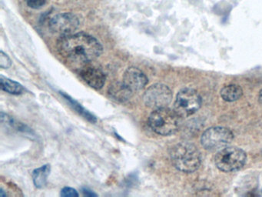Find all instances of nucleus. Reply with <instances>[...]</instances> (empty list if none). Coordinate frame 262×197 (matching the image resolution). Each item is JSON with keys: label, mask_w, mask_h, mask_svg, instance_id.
Returning a JSON list of instances; mask_svg holds the SVG:
<instances>
[{"label": "nucleus", "mask_w": 262, "mask_h": 197, "mask_svg": "<svg viewBox=\"0 0 262 197\" xmlns=\"http://www.w3.org/2000/svg\"><path fill=\"white\" fill-rule=\"evenodd\" d=\"M57 49L67 60L82 66L100 57L103 49L96 39L85 33L61 37L57 42Z\"/></svg>", "instance_id": "f257e3e1"}, {"label": "nucleus", "mask_w": 262, "mask_h": 197, "mask_svg": "<svg viewBox=\"0 0 262 197\" xmlns=\"http://www.w3.org/2000/svg\"><path fill=\"white\" fill-rule=\"evenodd\" d=\"M170 157L175 168L187 174L196 171L202 162L200 152L188 142L175 145L171 149Z\"/></svg>", "instance_id": "f03ea898"}, {"label": "nucleus", "mask_w": 262, "mask_h": 197, "mask_svg": "<svg viewBox=\"0 0 262 197\" xmlns=\"http://www.w3.org/2000/svg\"><path fill=\"white\" fill-rule=\"evenodd\" d=\"M182 117L168 108H161L154 110L149 118V125L153 131L162 136L174 134L180 127Z\"/></svg>", "instance_id": "7ed1b4c3"}, {"label": "nucleus", "mask_w": 262, "mask_h": 197, "mask_svg": "<svg viewBox=\"0 0 262 197\" xmlns=\"http://www.w3.org/2000/svg\"><path fill=\"white\" fill-rule=\"evenodd\" d=\"M246 154L240 148L225 147L219 150L215 158V165L223 172L240 170L245 164Z\"/></svg>", "instance_id": "20e7f679"}, {"label": "nucleus", "mask_w": 262, "mask_h": 197, "mask_svg": "<svg viewBox=\"0 0 262 197\" xmlns=\"http://www.w3.org/2000/svg\"><path fill=\"white\" fill-rule=\"evenodd\" d=\"M233 134L228 128L217 126L207 129L201 138L202 146L210 151L221 150L233 140Z\"/></svg>", "instance_id": "39448f33"}, {"label": "nucleus", "mask_w": 262, "mask_h": 197, "mask_svg": "<svg viewBox=\"0 0 262 197\" xmlns=\"http://www.w3.org/2000/svg\"><path fill=\"white\" fill-rule=\"evenodd\" d=\"M202 98L198 92L191 89L181 90L175 102V111L181 117L192 115L200 108Z\"/></svg>", "instance_id": "423d86ee"}, {"label": "nucleus", "mask_w": 262, "mask_h": 197, "mask_svg": "<svg viewBox=\"0 0 262 197\" xmlns=\"http://www.w3.org/2000/svg\"><path fill=\"white\" fill-rule=\"evenodd\" d=\"M172 93L171 90L164 84L152 85L143 96L145 104L154 110L167 107L171 102Z\"/></svg>", "instance_id": "0eeeda50"}, {"label": "nucleus", "mask_w": 262, "mask_h": 197, "mask_svg": "<svg viewBox=\"0 0 262 197\" xmlns=\"http://www.w3.org/2000/svg\"><path fill=\"white\" fill-rule=\"evenodd\" d=\"M78 17L69 13L56 15L49 22V27L52 33L60 37L71 35L78 29Z\"/></svg>", "instance_id": "6e6552de"}, {"label": "nucleus", "mask_w": 262, "mask_h": 197, "mask_svg": "<svg viewBox=\"0 0 262 197\" xmlns=\"http://www.w3.org/2000/svg\"><path fill=\"white\" fill-rule=\"evenodd\" d=\"M147 77L142 70L138 68L130 67L125 72L123 76V81L125 84L130 88L131 91H140L142 89H144L145 86L147 85Z\"/></svg>", "instance_id": "1a4fd4ad"}, {"label": "nucleus", "mask_w": 262, "mask_h": 197, "mask_svg": "<svg viewBox=\"0 0 262 197\" xmlns=\"http://www.w3.org/2000/svg\"><path fill=\"white\" fill-rule=\"evenodd\" d=\"M81 78L90 87L100 90L106 82L105 73L100 69L94 66H85L79 72Z\"/></svg>", "instance_id": "9d476101"}, {"label": "nucleus", "mask_w": 262, "mask_h": 197, "mask_svg": "<svg viewBox=\"0 0 262 197\" xmlns=\"http://www.w3.org/2000/svg\"><path fill=\"white\" fill-rule=\"evenodd\" d=\"M108 93L113 99L122 102L130 100L134 94L123 82H115L110 85Z\"/></svg>", "instance_id": "9b49d317"}, {"label": "nucleus", "mask_w": 262, "mask_h": 197, "mask_svg": "<svg viewBox=\"0 0 262 197\" xmlns=\"http://www.w3.org/2000/svg\"><path fill=\"white\" fill-rule=\"evenodd\" d=\"M50 173V166L44 165L33 172V179L35 186L37 188H43L47 183L48 177Z\"/></svg>", "instance_id": "f8f14e48"}, {"label": "nucleus", "mask_w": 262, "mask_h": 197, "mask_svg": "<svg viewBox=\"0 0 262 197\" xmlns=\"http://www.w3.org/2000/svg\"><path fill=\"white\" fill-rule=\"evenodd\" d=\"M60 93L61 95L65 98V99L69 102L70 106H71L72 107H73V109L79 114V115L82 116V117H84L85 119H87L89 122H92V123L96 122V117H95V116L93 115V114L88 111V110H86L83 106H81V104H79V103H78L77 101H75L74 98L69 97V96L66 94V93H62V92H61Z\"/></svg>", "instance_id": "ddd939ff"}, {"label": "nucleus", "mask_w": 262, "mask_h": 197, "mask_svg": "<svg viewBox=\"0 0 262 197\" xmlns=\"http://www.w3.org/2000/svg\"><path fill=\"white\" fill-rule=\"evenodd\" d=\"M0 84L2 90L13 95H20L25 91L22 85L6 77H0Z\"/></svg>", "instance_id": "4468645a"}, {"label": "nucleus", "mask_w": 262, "mask_h": 197, "mask_svg": "<svg viewBox=\"0 0 262 197\" xmlns=\"http://www.w3.org/2000/svg\"><path fill=\"white\" fill-rule=\"evenodd\" d=\"M242 93L243 91L240 86L237 85H228L222 89L221 96L224 100L234 102L242 97Z\"/></svg>", "instance_id": "2eb2a0df"}, {"label": "nucleus", "mask_w": 262, "mask_h": 197, "mask_svg": "<svg viewBox=\"0 0 262 197\" xmlns=\"http://www.w3.org/2000/svg\"><path fill=\"white\" fill-rule=\"evenodd\" d=\"M26 4L32 9H38L43 7L46 4V0H25Z\"/></svg>", "instance_id": "dca6fc26"}, {"label": "nucleus", "mask_w": 262, "mask_h": 197, "mask_svg": "<svg viewBox=\"0 0 262 197\" xmlns=\"http://www.w3.org/2000/svg\"><path fill=\"white\" fill-rule=\"evenodd\" d=\"M11 60L6 54L1 51L0 53V66L2 69H8L11 66Z\"/></svg>", "instance_id": "f3484780"}, {"label": "nucleus", "mask_w": 262, "mask_h": 197, "mask_svg": "<svg viewBox=\"0 0 262 197\" xmlns=\"http://www.w3.org/2000/svg\"><path fill=\"white\" fill-rule=\"evenodd\" d=\"M61 196L62 197H78V194L75 189L65 187L61 190Z\"/></svg>", "instance_id": "a211bd4d"}, {"label": "nucleus", "mask_w": 262, "mask_h": 197, "mask_svg": "<svg viewBox=\"0 0 262 197\" xmlns=\"http://www.w3.org/2000/svg\"><path fill=\"white\" fill-rule=\"evenodd\" d=\"M82 194H83V195L86 196V197H97L96 194H95L94 192H93L92 191V190H90V189L82 188Z\"/></svg>", "instance_id": "6ab92c4d"}, {"label": "nucleus", "mask_w": 262, "mask_h": 197, "mask_svg": "<svg viewBox=\"0 0 262 197\" xmlns=\"http://www.w3.org/2000/svg\"><path fill=\"white\" fill-rule=\"evenodd\" d=\"M259 102H261V104H262V90H261L260 93H259Z\"/></svg>", "instance_id": "aec40b11"}]
</instances>
